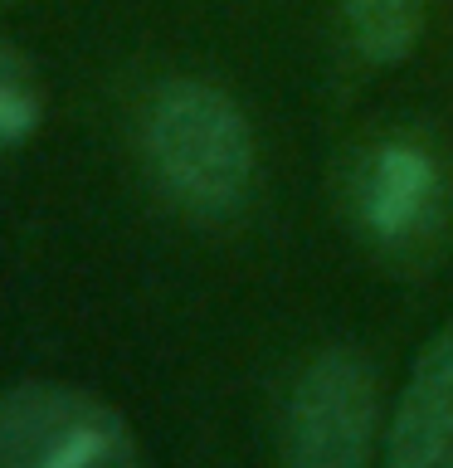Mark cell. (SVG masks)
Instances as JSON below:
<instances>
[{"instance_id":"cell-5","label":"cell","mask_w":453,"mask_h":468,"mask_svg":"<svg viewBox=\"0 0 453 468\" xmlns=\"http://www.w3.org/2000/svg\"><path fill=\"white\" fill-rule=\"evenodd\" d=\"M453 449V327L424 342L409 366L385 439L390 468H444Z\"/></svg>"},{"instance_id":"cell-4","label":"cell","mask_w":453,"mask_h":468,"mask_svg":"<svg viewBox=\"0 0 453 468\" xmlns=\"http://www.w3.org/2000/svg\"><path fill=\"white\" fill-rule=\"evenodd\" d=\"M361 225L375 244L405 249L415 244L438 215V166L419 142H380L361 166L356 181Z\"/></svg>"},{"instance_id":"cell-6","label":"cell","mask_w":453,"mask_h":468,"mask_svg":"<svg viewBox=\"0 0 453 468\" xmlns=\"http://www.w3.org/2000/svg\"><path fill=\"white\" fill-rule=\"evenodd\" d=\"M351 44L371 64H400L424 29V0H342Z\"/></svg>"},{"instance_id":"cell-3","label":"cell","mask_w":453,"mask_h":468,"mask_svg":"<svg viewBox=\"0 0 453 468\" xmlns=\"http://www.w3.org/2000/svg\"><path fill=\"white\" fill-rule=\"evenodd\" d=\"M122 415L68 380H20L0 390V468H79Z\"/></svg>"},{"instance_id":"cell-8","label":"cell","mask_w":453,"mask_h":468,"mask_svg":"<svg viewBox=\"0 0 453 468\" xmlns=\"http://www.w3.org/2000/svg\"><path fill=\"white\" fill-rule=\"evenodd\" d=\"M444 468H453V459H448V463H444Z\"/></svg>"},{"instance_id":"cell-1","label":"cell","mask_w":453,"mask_h":468,"mask_svg":"<svg viewBox=\"0 0 453 468\" xmlns=\"http://www.w3.org/2000/svg\"><path fill=\"white\" fill-rule=\"evenodd\" d=\"M146 161L181 210L229 215L254 176V137L229 93L175 79L146 108Z\"/></svg>"},{"instance_id":"cell-2","label":"cell","mask_w":453,"mask_h":468,"mask_svg":"<svg viewBox=\"0 0 453 468\" xmlns=\"http://www.w3.org/2000/svg\"><path fill=\"white\" fill-rule=\"evenodd\" d=\"M375 376L356 351H321L292 386L288 463L292 468H371Z\"/></svg>"},{"instance_id":"cell-7","label":"cell","mask_w":453,"mask_h":468,"mask_svg":"<svg viewBox=\"0 0 453 468\" xmlns=\"http://www.w3.org/2000/svg\"><path fill=\"white\" fill-rule=\"evenodd\" d=\"M39 112H44V102H39L35 64L15 44L0 39V156L35 137Z\"/></svg>"}]
</instances>
